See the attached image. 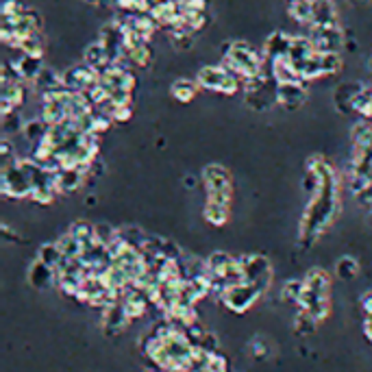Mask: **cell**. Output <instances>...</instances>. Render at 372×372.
I'll return each mask as SVG.
<instances>
[{"label": "cell", "mask_w": 372, "mask_h": 372, "mask_svg": "<svg viewBox=\"0 0 372 372\" xmlns=\"http://www.w3.org/2000/svg\"><path fill=\"white\" fill-rule=\"evenodd\" d=\"M307 100V89L305 83H276V100L281 107L294 111L303 107V102Z\"/></svg>", "instance_id": "obj_9"}, {"label": "cell", "mask_w": 372, "mask_h": 372, "mask_svg": "<svg viewBox=\"0 0 372 372\" xmlns=\"http://www.w3.org/2000/svg\"><path fill=\"white\" fill-rule=\"evenodd\" d=\"M33 87L39 91V94H46V91H52V89H59L61 87V74L55 72L48 65H44V70L39 72V76L35 78Z\"/></svg>", "instance_id": "obj_20"}, {"label": "cell", "mask_w": 372, "mask_h": 372, "mask_svg": "<svg viewBox=\"0 0 372 372\" xmlns=\"http://www.w3.org/2000/svg\"><path fill=\"white\" fill-rule=\"evenodd\" d=\"M289 18L298 24H311L314 22V0H289Z\"/></svg>", "instance_id": "obj_19"}, {"label": "cell", "mask_w": 372, "mask_h": 372, "mask_svg": "<svg viewBox=\"0 0 372 372\" xmlns=\"http://www.w3.org/2000/svg\"><path fill=\"white\" fill-rule=\"evenodd\" d=\"M316 325H318V320H316L314 316H309L305 309L298 311V316H296V333H298V336H309V333H314Z\"/></svg>", "instance_id": "obj_29"}, {"label": "cell", "mask_w": 372, "mask_h": 372, "mask_svg": "<svg viewBox=\"0 0 372 372\" xmlns=\"http://www.w3.org/2000/svg\"><path fill=\"white\" fill-rule=\"evenodd\" d=\"M0 192L7 198H26L33 192V181L29 172L24 170L22 162L18 159L16 164L0 170Z\"/></svg>", "instance_id": "obj_4"}, {"label": "cell", "mask_w": 372, "mask_h": 372, "mask_svg": "<svg viewBox=\"0 0 372 372\" xmlns=\"http://www.w3.org/2000/svg\"><path fill=\"white\" fill-rule=\"evenodd\" d=\"M307 168L318 175V190L311 194L309 205L305 209L303 220H300V244L303 246H309L329 229V224L333 222L338 207H340L338 177H336V170L331 168V164L325 157L316 155L307 162Z\"/></svg>", "instance_id": "obj_1"}, {"label": "cell", "mask_w": 372, "mask_h": 372, "mask_svg": "<svg viewBox=\"0 0 372 372\" xmlns=\"http://www.w3.org/2000/svg\"><path fill=\"white\" fill-rule=\"evenodd\" d=\"M316 46H314V42H311V37L307 35V37H292V46H289V61L294 63V65H298V63H303V61H307L311 55H316Z\"/></svg>", "instance_id": "obj_17"}, {"label": "cell", "mask_w": 372, "mask_h": 372, "mask_svg": "<svg viewBox=\"0 0 372 372\" xmlns=\"http://www.w3.org/2000/svg\"><path fill=\"white\" fill-rule=\"evenodd\" d=\"M70 233H72L83 246H89V244L96 242V240H94V224H87L85 220L74 222L72 227H70Z\"/></svg>", "instance_id": "obj_25"}, {"label": "cell", "mask_w": 372, "mask_h": 372, "mask_svg": "<svg viewBox=\"0 0 372 372\" xmlns=\"http://www.w3.org/2000/svg\"><path fill=\"white\" fill-rule=\"evenodd\" d=\"M116 7L124 13H146L151 11V0H116Z\"/></svg>", "instance_id": "obj_30"}, {"label": "cell", "mask_w": 372, "mask_h": 372, "mask_svg": "<svg viewBox=\"0 0 372 372\" xmlns=\"http://www.w3.org/2000/svg\"><path fill=\"white\" fill-rule=\"evenodd\" d=\"M37 259L39 261H44L46 265H50V268H55L57 270V265L61 263V259H63V252H61V248H59V244L55 242H46V244H42L39 246V250H37Z\"/></svg>", "instance_id": "obj_22"}, {"label": "cell", "mask_w": 372, "mask_h": 372, "mask_svg": "<svg viewBox=\"0 0 372 372\" xmlns=\"http://www.w3.org/2000/svg\"><path fill=\"white\" fill-rule=\"evenodd\" d=\"M48 133H50V124L44 120L42 116L39 118H31V120H26L24 122V129H22V135L24 140L29 142L31 146L39 144V142H44L48 138Z\"/></svg>", "instance_id": "obj_16"}, {"label": "cell", "mask_w": 372, "mask_h": 372, "mask_svg": "<svg viewBox=\"0 0 372 372\" xmlns=\"http://www.w3.org/2000/svg\"><path fill=\"white\" fill-rule=\"evenodd\" d=\"M320 68H322V76L338 74L342 70L340 52H320Z\"/></svg>", "instance_id": "obj_27"}, {"label": "cell", "mask_w": 372, "mask_h": 372, "mask_svg": "<svg viewBox=\"0 0 372 372\" xmlns=\"http://www.w3.org/2000/svg\"><path fill=\"white\" fill-rule=\"evenodd\" d=\"M353 3H366V0H353Z\"/></svg>", "instance_id": "obj_32"}, {"label": "cell", "mask_w": 372, "mask_h": 372, "mask_svg": "<svg viewBox=\"0 0 372 372\" xmlns=\"http://www.w3.org/2000/svg\"><path fill=\"white\" fill-rule=\"evenodd\" d=\"M292 37L294 35H287L283 31H274L268 35V39H265L263 44V59L272 63L276 59H283L289 55V46H292Z\"/></svg>", "instance_id": "obj_11"}, {"label": "cell", "mask_w": 372, "mask_h": 372, "mask_svg": "<svg viewBox=\"0 0 372 372\" xmlns=\"http://www.w3.org/2000/svg\"><path fill=\"white\" fill-rule=\"evenodd\" d=\"M87 181V168H61L55 172V185L59 194H72Z\"/></svg>", "instance_id": "obj_10"}, {"label": "cell", "mask_w": 372, "mask_h": 372, "mask_svg": "<svg viewBox=\"0 0 372 372\" xmlns=\"http://www.w3.org/2000/svg\"><path fill=\"white\" fill-rule=\"evenodd\" d=\"M203 185H205L207 198H214V201H220V203H231L233 179L227 168H222L218 164L207 166L203 170Z\"/></svg>", "instance_id": "obj_5"}, {"label": "cell", "mask_w": 372, "mask_h": 372, "mask_svg": "<svg viewBox=\"0 0 372 372\" xmlns=\"http://www.w3.org/2000/svg\"><path fill=\"white\" fill-rule=\"evenodd\" d=\"M196 81L203 89L216 91V94H224V96H233L240 91L242 87V78L235 76L229 68L224 65H203L196 74Z\"/></svg>", "instance_id": "obj_3"}, {"label": "cell", "mask_w": 372, "mask_h": 372, "mask_svg": "<svg viewBox=\"0 0 372 372\" xmlns=\"http://www.w3.org/2000/svg\"><path fill=\"white\" fill-rule=\"evenodd\" d=\"M198 87H201V85H198L196 78H194V81H190V78H179V81H175L170 85V94L179 102H190V100L196 98Z\"/></svg>", "instance_id": "obj_18"}, {"label": "cell", "mask_w": 372, "mask_h": 372, "mask_svg": "<svg viewBox=\"0 0 372 372\" xmlns=\"http://www.w3.org/2000/svg\"><path fill=\"white\" fill-rule=\"evenodd\" d=\"M29 283L35 287V289H46L50 287L52 283H57V270L46 265L44 261L35 259L29 268Z\"/></svg>", "instance_id": "obj_12"}, {"label": "cell", "mask_w": 372, "mask_h": 372, "mask_svg": "<svg viewBox=\"0 0 372 372\" xmlns=\"http://www.w3.org/2000/svg\"><path fill=\"white\" fill-rule=\"evenodd\" d=\"M16 63V68L22 76V81H29V83H35V78L39 76V72L44 70V61L42 57H35V55H24L20 52V57L13 61Z\"/></svg>", "instance_id": "obj_14"}, {"label": "cell", "mask_w": 372, "mask_h": 372, "mask_svg": "<svg viewBox=\"0 0 372 372\" xmlns=\"http://www.w3.org/2000/svg\"><path fill=\"white\" fill-rule=\"evenodd\" d=\"M83 61H85L87 65H91V68H94V70H98L100 74L111 65L109 52H107V48L102 46L100 39H98V42H94V44H89V46L85 48V52H83Z\"/></svg>", "instance_id": "obj_13"}, {"label": "cell", "mask_w": 372, "mask_h": 372, "mask_svg": "<svg viewBox=\"0 0 372 372\" xmlns=\"http://www.w3.org/2000/svg\"><path fill=\"white\" fill-rule=\"evenodd\" d=\"M244 270V278L248 283L257 285L261 292L268 289L270 285V278H272V265L268 261V257H261V255H246L237 259Z\"/></svg>", "instance_id": "obj_7"}, {"label": "cell", "mask_w": 372, "mask_h": 372, "mask_svg": "<svg viewBox=\"0 0 372 372\" xmlns=\"http://www.w3.org/2000/svg\"><path fill=\"white\" fill-rule=\"evenodd\" d=\"M118 233H120V229L111 227V224H107V222H96L94 224V240L98 244H102V246H109L118 237Z\"/></svg>", "instance_id": "obj_26"}, {"label": "cell", "mask_w": 372, "mask_h": 372, "mask_svg": "<svg viewBox=\"0 0 372 372\" xmlns=\"http://www.w3.org/2000/svg\"><path fill=\"white\" fill-rule=\"evenodd\" d=\"M309 37L316 46L318 52H340L344 48V33L338 24L331 26H320V24H311L309 26Z\"/></svg>", "instance_id": "obj_8"}, {"label": "cell", "mask_w": 372, "mask_h": 372, "mask_svg": "<svg viewBox=\"0 0 372 372\" xmlns=\"http://www.w3.org/2000/svg\"><path fill=\"white\" fill-rule=\"evenodd\" d=\"M61 252H63V257H70V259H76V257H81V252H83V244L76 240V237L68 231V233H63L59 240H57Z\"/></svg>", "instance_id": "obj_24"}, {"label": "cell", "mask_w": 372, "mask_h": 372, "mask_svg": "<svg viewBox=\"0 0 372 372\" xmlns=\"http://www.w3.org/2000/svg\"><path fill=\"white\" fill-rule=\"evenodd\" d=\"M16 48L24 55H35V57H44V39L39 33H33V35H26L22 39H18Z\"/></svg>", "instance_id": "obj_21"}, {"label": "cell", "mask_w": 372, "mask_h": 372, "mask_svg": "<svg viewBox=\"0 0 372 372\" xmlns=\"http://www.w3.org/2000/svg\"><path fill=\"white\" fill-rule=\"evenodd\" d=\"M364 329H366V336H368V340H372V316H368V318H366V325H364Z\"/></svg>", "instance_id": "obj_31"}, {"label": "cell", "mask_w": 372, "mask_h": 372, "mask_svg": "<svg viewBox=\"0 0 372 372\" xmlns=\"http://www.w3.org/2000/svg\"><path fill=\"white\" fill-rule=\"evenodd\" d=\"M305 292V281H296V278H289L281 289V298L285 303H300V296Z\"/></svg>", "instance_id": "obj_28"}, {"label": "cell", "mask_w": 372, "mask_h": 372, "mask_svg": "<svg viewBox=\"0 0 372 372\" xmlns=\"http://www.w3.org/2000/svg\"><path fill=\"white\" fill-rule=\"evenodd\" d=\"M222 65L229 68L242 81L263 72V57L246 42H229L222 48Z\"/></svg>", "instance_id": "obj_2"}, {"label": "cell", "mask_w": 372, "mask_h": 372, "mask_svg": "<svg viewBox=\"0 0 372 372\" xmlns=\"http://www.w3.org/2000/svg\"><path fill=\"white\" fill-rule=\"evenodd\" d=\"M229 214H231V203H220V201H214V198H207V201H205L203 216H205V220L209 224H214V227H222V224H227Z\"/></svg>", "instance_id": "obj_15"}, {"label": "cell", "mask_w": 372, "mask_h": 372, "mask_svg": "<svg viewBox=\"0 0 372 372\" xmlns=\"http://www.w3.org/2000/svg\"><path fill=\"white\" fill-rule=\"evenodd\" d=\"M336 274L342 278V281H353V278L360 274V263H357L355 257L344 255V257H340L338 263H336Z\"/></svg>", "instance_id": "obj_23"}, {"label": "cell", "mask_w": 372, "mask_h": 372, "mask_svg": "<svg viewBox=\"0 0 372 372\" xmlns=\"http://www.w3.org/2000/svg\"><path fill=\"white\" fill-rule=\"evenodd\" d=\"M259 296H261V289L257 285L242 281V283H235V285L224 289V294L220 296V300L227 305L231 311L242 314V311H248L252 305L259 300Z\"/></svg>", "instance_id": "obj_6"}]
</instances>
